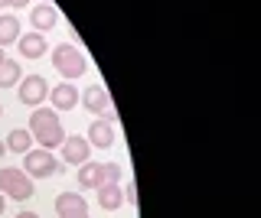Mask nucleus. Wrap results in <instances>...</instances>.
<instances>
[{"label":"nucleus","mask_w":261,"mask_h":218,"mask_svg":"<svg viewBox=\"0 0 261 218\" xmlns=\"http://www.w3.org/2000/svg\"><path fill=\"white\" fill-rule=\"evenodd\" d=\"M30 134H33V140H36L43 150L62 147V140H65L62 117L53 114V108H33V114H30Z\"/></svg>","instance_id":"nucleus-1"},{"label":"nucleus","mask_w":261,"mask_h":218,"mask_svg":"<svg viewBox=\"0 0 261 218\" xmlns=\"http://www.w3.org/2000/svg\"><path fill=\"white\" fill-rule=\"evenodd\" d=\"M23 173L30 176V179H49V176H56V173H62V160L56 157L53 150H30V153H23Z\"/></svg>","instance_id":"nucleus-2"},{"label":"nucleus","mask_w":261,"mask_h":218,"mask_svg":"<svg viewBox=\"0 0 261 218\" xmlns=\"http://www.w3.org/2000/svg\"><path fill=\"white\" fill-rule=\"evenodd\" d=\"M53 66L56 72H59L62 78H79V75H85V69H88V62H85V55H82L72 43H59L53 49Z\"/></svg>","instance_id":"nucleus-3"},{"label":"nucleus","mask_w":261,"mask_h":218,"mask_svg":"<svg viewBox=\"0 0 261 218\" xmlns=\"http://www.w3.org/2000/svg\"><path fill=\"white\" fill-rule=\"evenodd\" d=\"M121 179V166L118 163H82L79 166V185L82 189H101L108 182H118Z\"/></svg>","instance_id":"nucleus-4"},{"label":"nucleus","mask_w":261,"mask_h":218,"mask_svg":"<svg viewBox=\"0 0 261 218\" xmlns=\"http://www.w3.org/2000/svg\"><path fill=\"white\" fill-rule=\"evenodd\" d=\"M0 192L10 196V199H16V202H27L30 196H36L33 179L23 173V169H16V166H4V169H0Z\"/></svg>","instance_id":"nucleus-5"},{"label":"nucleus","mask_w":261,"mask_h":218,"mask_svg":"<svg viewBox=\"0 0 261 218\" xmlns=\"http://www.w3.org/2000/svg\"><path fill=\"white\" fill-rule=\"evenodd\" d=\"M16 98H20V104H27V108H39V104L49 98V82H46L43 75H27V78H20Z\"/></svg>","instance_id":"nucleus-6"},{"label":"nucleus","mask_w":261,"mask_h":218,"mask_svg":"<svg viewBox=\"0 0 261 218\" xmlns=\"http://www.w3.org/2000/svg\"><path fill=\"white\" fill-rule=\"evenodd\" d=\"M82 104H85L88 114H101V120H108V124H114V120H118V114H114V108H111V98H108V91H105L101 85L85 88Z\"/></svg>","instance_id":"nucleus-7"},{"label":"nucleus","mask_w":261,"mask_h":218,"mask_svg":"<svg viewBox=\"0 0 261 218\" xmlns=\"http://www.w3.org/2000/svg\"><path fill=\"white\" fill-rule=\"evenodd\" d=\"M56 215L59 218H92L88 202L82 199V192H59L56 196Z\"/></svg>","instance_id":"nucleus-8"},{"label":"nucleus","mask_w":261,"mask_h":218,"mask_svg":"<svg viewBox=\"0 0 261 218\" xmlns=\"http://www.w3.org/2000/svg\"><path fill=\"white\" fill-rule=\"evenodd\" d=\"M88 153H92V143H88V137H79V134H65L62 140V163L69 166H82L88 163Z\"/></svg>","instance_id":"nucleus-9"},{"label":"nucleus","mask_w":261,"mask_h":218,"mask_svg":"<svg viewBox=\"0 0 261 218\" xmlns=\"http://www.w3.org/2000/svg\"><path fill=\"white\" fill-rule=\"evenodd\" d=\"M49 98H53V111H72L79 104V88L72 82L53 85V88H49Z\"/></svg>","instance_id":"nucleus-10"},{"label":"nucleus","mask_w":261,"mask_h":218,"mask_svg":"<svg viewBox=\"0 0 261 218\" xmlns=\"http://www.w3.org/2000/svg\"><path fill=\"white\" fill-rule=\"evenodd\" d=\"M16 49H20L23 59H43L49 52V43H46L43 33H27V36L16 39Z\"/></svg>","instance_id":"nucleus-11"},{"label":"nucleus","mask_w":261,"mask_h":218,"mask_svg":"<svg viewBox=\"0 0 261 218\" xmlns=\"http://www.w3.org/2000/svg\"><path fill=\"white\" fill-rule=\"evenodd\" d=\"M56 23H59V13H56L53 4H39L36 10H30V26H33V33H46V29H53Z\"/></svg>","instance_id":"nucleus-12"},{"label":"nucleus","mask_w":261,"mask_h":218,"mask_svg":"<svg viewBox=\"0 0 261 218\" xmlns=\"http://www.w3.org/2000/svg\"><path fill=\"white\" fill-rule=\"evenodd\" d=\"M118 140V137H114V124H108V120H92V127H88V143H92V147H101V150H108L111 143Z\"/></svg>","instance_id":"nucleus-13"},{"label":"nucleus","mask_w":261,"mask_h":218,"mask_svg":"<svg viewBox=\"0 0 261 218\" xmlns=\"http://www.w3.org/2000/svg\"><path fill=\"white\" fill-rule=\"evenodd\" d=\"M98 192V205L105 208V212H118L121 205H124V189H121L118 182H108V185H101V189H95Z\"/></svg>","instance_id":"nucleus-14"},{"label":"nucleus","mask_w":261,"mask_h":218,"mask_svg":"<svg viewBox=\"0 0 261 218\" xmlns=\"http://www.w3.org/2000/svg\"><path fill=\"white\" fill-rule=\"evenodd\" d=\"M20 36H23L20 33V17H16V13H4V17H0V49L16 43Z\"/></svg>","instance_id":"nucleus-15"},{"label":"nucleus","mask_w":261,"mask_h":218,"mask_svg":"<svg viewBox=\"0 0 261 218\" xmlns=\"http://www.w3.org/2000/svg\"><path fill=\"white\" fill-rule=\"evenodd\" d=\"M4 143H7V150H13V153H20V157H23V153L33 150V134L27 131V127H13V131L7 134Z\"/></svg>","instance_id":"nucleus-16"},{"label":"nucleus","mask_w":261,"mask_h":218,"mask_svg":"<svg viewBox=\"0 0 261 218\" xmlns=\"http://www.w3.org/2000/svg\"><path fill=\"white\" fill-rule=\"evenodd\" d=\"M20 78H23L20 62H10V59L0 62V88H13V85H20Z\"/></svg>","instance_id":"nucleus-17"},{"label":"nucleus","mask_w":261,"mask_h":218,"mask_svg":"<svg viewBox=\"0 0 261 218\" xmlns=\"http://www.w3.org/2000/svg\"><path fill=\"white\" fill-rule=\"evenodd\" d=\"M124 202H130V208H137V182L130 179L127 189H124Z\"/></svg>","instance_id":"nucleus-18"},{"label":"nucleus","mask_w":261,"mask_h":218,"mask_svg":"<svg viewBox=\"0 0 261 218\" xmlns=\"http://www.w3.org/2000/svg\"><path fill=\"white\" fill-rule=\"evenodd\" d=\"M30 0H0V7H10V10H23Z\"/></svg>","instance_id":"nucleus-19"},{"label":"nucleus","mask_w":261,"mask_h":218,"mask_svg":"<svg viewBox=\"0 0 261 218\" xmlns=\"http://www.w3.org/2000/svg\"><path fill=\"white\" fill-rule=\"evenodd\" d=\"M16 218H39V215H36V212H20Z\"/></svg>","instance_id":"nucleus-20"},{"label":"nucleus","mask_w":261,"mask_h":218,"mask_svg":"<svg viewBox=\"0 0 261 218\" xmlns=\"http://www.w3.org/2000/svg\"><path fill=\"white\" fill-rule=\"evenodd\" d=\"M4 208H7V199H4V192H0V215H4Z\"/></svg>","instance_id":"nucleus-21"},{"label":"nucleus","mask_w":261,"mask_h":218,"mask_svg":"<svg viewBox=\"0 0 261 218\" xmlns=\"http://www.w3.org/2000/svg\"><path fill=\"white\" fill-rule=\"evenodd\" d=\"M4 157H7V143L0 140V160H4Z\"/></svg>","instance_id":"nucleus-22"},{"label":"nucleus","mask_w":261,"mask_h":218,"mask_svg":"<svg viewBox=\"0 0 261 218\" xmlns=\"http://www.w3.org/2000/svg\"><path fill=\"white\" fill-rule=\"evenodd\" d=\"M4 59H7V55H4V49H0V62H4Z\"/></svg>","instance_id":"nucleus-23"},{"label":"nucleus","mask_w":261,"mask_h":218,"mask_svg":"<svg viewBox=\"0 0 261 218\" xmlns=\"http://www.w3.org/2000/svg\"><path fill=\"white\" fill-rule=\"evenodd\" d=\"M0 114H4V104H0Z\"/></svg>","instance_id":"nucleus-24"}]
</instances>
